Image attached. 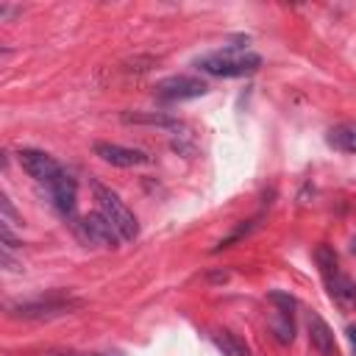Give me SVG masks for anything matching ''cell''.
Instances as JSON below:
<instances>
[{
	"label": "cell",
	"instance_id": "obj_11",
	"mask_svg": "<svg viewBox=\"0 0 356 356\" xmlns=\"http://www.w3.org/2000/svg\"><path fill=\"white\" fill-rule=\"evenodd\" d=\"M125 122H134V125H159V128H181V122L175 117H167L161 111H128L122 114Z\"/></svg>",
	"mask_w": 356,
	"mask_h": 356
},
{
	"label": "cell",
	"instance_id": "obj_15",
	"mask_svg": "<svg viewBox=\"0 0 356 356\" xmlns=\"http://www.w3.org/2000/svg\"><path fill=\"white\" fill-rule=\"evenodd\" d=\"M314 261H317L320 273L325 275V281H328L331 275H337V253H334L331 245H317V248H314Z\"/></svg>",
	"mask_w": 356,
	"mask_h": 356
},
{
	"label": "cell",
	"instance_id": "obj_3",
	"mask_svg": "<svg viewBox=\"0 0 356 356\" xmlns=\"http://www.w3.org/2000/svg\"><path fill=\"white\" fill-rule=\"evenodd\" d=\"M17 159H19V164H22V170L33 178V181H39V184H53L61 172H64V167L53 159V156H47L44 150H33V147H22L19 153H17Z\"/></svg>",
	"mask_w": 356,
	"mask_h": 356
},
{
	"label": "cell",
	"instance_id": "obj_5",
	"mask_svg": "<svg viewBox=\"0 0 356 356\" xmlns=\"http://www.w3.org/2000/svg\"><path fill=\"white\" fill-rule=\"evenodd\" d=\"M206 83L197 81V78H189V75H172V78H164L156 83V95L167 103H175V100H192V97H203L206 95Z\"/></svg>",
	"mask_w": 356,
	"mask_h": 356
},
{
	"label": "cell",
	"instance_id": "obj_12",
	"mask_svg": "<svg viewBox=\"0 0 356 356\" xmlns=\"http://www.w3.org/2000/svg\"><path fill=\"white\" fill-rule=\"evenodd\" d=\"M72 303L70 300H44V303H25L17 309L19 317H50V314H61L67 312Z\"/></svg>",
	"mask_w": 356,
	"mask_h": 356
},
{
	"label": "cell",
	"instance_id": "obj_16",
	"mask_svg": "<svg viewBox=\"0 0 356 356\" xmlns=\"http://www.w3.org/2000/svg\"><path fill=\"white\" fill-rule=\"evenodd\" d=\"M267 300L275 306V312H284V314H292V309L298 306V300H295L289 292H281V289L267 292Z\"/></svg>",
	"mask_w": 356,
	"mask_h": 356
},
{
	"label": "cell",
	"instance_id": "obj_1",
	"mask_svg": "<svg viewBox=\"0 0 356 356\" xmlns=\"http://www.w3.org/2000/svg\"><path fill=\"white\" fill-rule=\"evenodd\" d=\"M195 67L217 78H239L256 72L261 67V56L253 50H217L195 58Z\"/></svg>",
	"mask_w": 356,
	"mask_h": 356
},
{
	"label": "cell",
	"instance_id": "obj_14",
	"mask_svg": "<svg viewBox=\"0 0 356 356\" xmlns=\"http://www.w3.org/2000/svg\"><path fill=\"white\" fill-rule=\"evenodd\" d=\"M214 345L222 350V356H250V350L245 348V342H239L234 334L228 331H217L214 334Z\"/></svg>",
	"mask_w": 356,
	"mask_h": 356
},
{
	"label": "cell",
	"instance_id": "obj_2",
	"mask_svg": "<svg viewBox=\"0 0 356 356\" xmlns=\"http://www.w3.org/2000/svg\"><path fill=\"white\" fill-rule=\"evenodd\" d=\"M95 200H97V211L117 228V234L122 236V242H131V239H136V234H139V225H136V217H134V211L111 192V189H106V186H100V184H95Z\"/></svg>",
	"mask_w": 356,
	"mask_h": 356
},
{
	"label": "cell",
	"instance_id": "obj_20",
	"mask_svg": "<svg viewBox=\"0 0 356 356\" xmlns=\"http://www.w3.org/2000/svg\"><path fill=\"white\" fill-rule=\"evenodd\" d=\"M350 250H353V253H356V236H353V239H350Z\"/></svg>",
	"mask_w": 356,
	"mask_h": 356
},
{
	"label": "cell",
	"instance_id": "obj_19",
	"mask_svg": "<svg viewBox=\"0 0 356 356\" xmlns=\"http://www.w3.org/2000/svg\"><path fill=\"white\" fill-rule=\"evenodd\" d=\"M64 356H108V353H64Z\"/></svg>",
	"mask_w": 356,
	"mask_h": 356
},
{
	"label": "cell",
	"instance_id": "obj_4",
	"mask_svg": "<svg viewBox=\"0 0 356 356\" xmlns=\"http://www.w3.org/2000/svg\"><path fill=\"white\" fill-rule=\"evenodd\" d=\"M78 231H81V236H83L89 245H100V248H111V250H114V248L122 242V236L117 234V228H114L100 211H92V214L81 217Z\"/></svg>",
	"mask_w": 356,
	"mask_h": 356
},
{
	"label": "cell",
	"instance_id": "obj_7",
	"mask_svg": "<svg viewBox=\"0 0 356 356\" xmlns=\"http://www.w3.org/2000/svg\"><path fill=\"white\" fill-rule=\"evenodd\" d=\"M309 345L320 353V356H337V342H334V331L328 328V323L320 314H309Z\"/></svg>",
	"mask_w": 356,
	"mask_h": 356
},
{
	"label": "cell",
	"instance_id": "obj_10",
	"mask_svg": "<svg viewBox=\"0 0 356 356\" xmlns=\"http://www.w3.org/2000/svg\"><path fill=\"white\" fill-rule=\"evenodd\" d=\"M328 145L339 153H356V122H339L328 131Z\"/></svg>",
	"mask_w": 356,
	"mask_h": 356
},
{
	"label": "cell",
	"instance_id": "obj_18",
	"mask_svg": "<svg viewBox=\"0 0 356 356\" xmlns=\"http://www.w3.org/2000/svg\"><path fill=\"white\" fill-rule=\"evenodd\" d=\"M348 339H350V348H353V356H356V325L348 328Z\"/></svg>",
	"mask_w": 356,
	"mask_h": 356
},
{
	"label": "cell",
	"instance_id": "obj_9",
	"mask_svg": "<svg viewBox=\"0 0 356 356\" xmlns=\"http://www.w3.org/2000/svg\"><path fill=\"white\" fill-rule=\"evenodd\" d=\"M328 292H331V298H334L342 309H356V284H353L348 275H342V273L331 275V278H328Z\"/></svg>",
	"mask_w": 356,
	"mask_h": 356
},
{
	"label": "cell",
	"instance_id": "obj_6",
	"mask_svg": "<svg viewBox=\"0 0 356 356\" xmlns=\"http://www.w3.org/2000/svg\"><path fill=\"white\" fill-rule=\"evenodd\" d=\"M95 156H100L106 164H114V167H136V164L147 161V156L142 150L122 147L114 142H95Z\"/></svg>",
	"mask_w": 356,
	"mask_h": 356
},
{
	"label": "cell",
	"instance_id": "obj_8",
	"mask_svg": "<svg viewBox=\"0 0 356 356\" xmlns=\"http://www.w3.org/2000/svg\"><path fill=\"white\" fill-rule=\"evenodd\" d=\"M47 189H50L53 206H56L61 214H72V209H75V181H72L67 172H61L53 184H47Z\"/></svg>",
	"mask_w": 356,
	"mask_h": 356
},
{
	"label": "cell",
	"instance_id": "obj_13",
	"mask_svg": "<svg viewBox=\"0 0 356 356\" xmlns=\"http://www.w3.org/2000/svg\"><path fill=\"white\" fill-rule=\"evenodd\" d=\"M270 328H273V337H275L281 345H289V342L295 339L292 314H284V312H273V317H270Z\"/></svg>",
	"mask_w": 356,
	"mask_h": 356
},
{
	"label": "cell",
	"instance_id": "obj_17",
	"mask_svg": "<svg viewBox=\"0 0 356 356\" xmlns=\"http://www.w3.org/2000/svg\"><path fill=\"white\" fill-rule=\"evenodd\" d=\"M0 209H3V217H0V222H3V225H11V222L17 220V211H14L11 200H8V195H0Z\"/></svg>",
	"mask_w": 356,
	"mask_h": 356
}]
</instances>
